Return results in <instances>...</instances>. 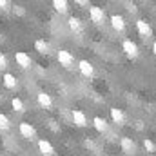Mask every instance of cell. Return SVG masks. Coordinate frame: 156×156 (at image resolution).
<instances>
[{
	"mask_svg": "<svg viewBox=\"0 0 156 156\" xmlns=\"http://www.w3.org/2000/svg\"><path fill=\"white\" fill-rule=\"evenodd\" d=\"M56 58H58L60 66H64L66 69L73 67V64H75V56H73L69 51H66V49H60V51L56 53Z\"/></svg>",
	"mask_w": 156,
	"mask_h": 156,
	"instance_id": "6da1fadb",
	"label": "cell"
},
{
	"mask_svg": "<svg viewBox=\"0 0 156 156\" xmlns=\"http://www.w3.org/2000/svg\"><path fill=\"white\" fill-rule=\"evenodd\" d=\"M18 131H20V134H22L26 140H35V136H37V131H35V127H33L29 122H20Z\"/></svg>",
	"mask_w": 156,
	"mask_h": 156,
	"instance_id": "7a4b0ae2",
	"label": "cell"
},
{
	"mask_svg": "<svg viewBox=\"0 0 156 156\" xmlns=\"http://www.w3.org/2000/svg\"><path fill=\"white\" fill-rule=\"evenodd\" d=\"M89 18H91V22H94V24H102V22L105 20V13H104L102 7L91 5V7H89Z\"/></svg>",
	"mask_w": 156,
	"mask_h": 156,
	"instance_id": "3957f363",
	"label": "cell"
},
{
	"mask_svg": "<svg viewBox=\"0 0 156 156\" xmlns=\"http://www.w3.org/2000/svg\"><path fill=\"white\" fill-rule=\"evenodd\" d=\"M122 49L125 51V55L129 56V58H136L138 55H140V51H138V45L133 42V40H123V44H122Z\"/></svg>",
	"mask_w": 156,
	"mask_h": 156,
	"instance_id": "277c9868",
	"label": "cell"
},
{
	"mask_svg": "<svg viewBox=\"0 0 156 156\" xmlns=\"http://www.w3.org/2000/svg\"><path fill=\"white\" fill-rule=\"evenodd\" d=\"M15 62H16L22 69L31 67V56H29L27 53H24V51H16V53H15Z\"/></svg>",
	"mask_w": 156,
	"mask_h": 156,
	"instance_id": "5b68a950",
	"label": "cell"
},
{
	"mask_svg": "<svg viewBox=\"0 0 156 156\" xmlns=\"http://www.w3.org/2000/svg\"><path fill=\"white\" fill-rule=\"evenodd\" d=\"M78 69H80V73H82L85 78L94 76V67H93V64L87 62V60H80V62H78Z\"/></svg>",
	"mask_w": 156,
	"mask_h": 156,
	"instance_id": "8992f818",
	"label": "cell"
},
{
	"mask_svg": "<svg viewBox=\"0 0 156 156\" xmlns=\"http://www.w3.org/2000/svg\"><path fill=\"white\" fill-rule=\"evenodd\" d=\"M120 147L125 154H134L136 153V145L133 142V138H122L120 140Z\"/></svg>",
	"mask_w": 156,
	"mask_h": 156,
	"instance_id": "52a82bcc",
	"label": "cell"
},
{
	"mask_svg": "<svg viewBox=\"0 0 156 156\" xmlns=\"http://www.w3.org/2000/svg\"><path fill=\"white\" fill-rule=\"evenodd\" d=\"M37 102H38L40 107H44V109H51L53 107V100H51V96L45 91H40L37 94Z\"/></svg>",
	"mask_w": 156,
	"mask_h": 156,
	"instance_id": "ba28073f",
	"label": "cell"
},
{
	"mask_svg": "<svg viewBox=\"0 0 156 156\" xmlns=\"http://www.w3.org/2000/svg\"><path fill=\"white\" fill-rule=\"evenodd\" d=\"M109 20H111V26H113V29H115V31L120 33V31H123V29H125V18H123L122 15H111V18H109Z\"/></svg>",
	"mask_w": 156,
	"mask_h": 156,
	"instance_id": "9c48e42d",
	"label": "cell"
},
{
	"mask_svg": "<svg viewBox=\"0 0 156 156\" xmlns=\"http://www.w3.org/2000/svg\"><path fill=\"white\" fill-rule=\"evenodd\" d=\"M136 29H138V33L142 35V37H151L153 35V29H151V26H149V22H145V20H136Z\"/></svg>",
	"mask_w": 156,
	"mask_h": 156,
	"instance_id": "30bf717a",
	"label": "cell"
},
{
	"mask_svg": "<svg viewBox=\"0 0 156 156\" xmlns=\"http://www.w3.org/2000/svg\"><path fill=\"white\" fill-rule=\"evenodd\" d=\"M38 151L42 153L44 156H53L55 154V149H53V145L47 142V140H38Z\"/></svg>",
	"mask_w": 156,
	"mask_h": 156,
	"instance_id": "8fae6325",
	"label": "cell"
},
{
	"mask_svg": "<svg viewBox=\"0 0 156 156\" xmlns=\"http://www.w3.org/2000/svg\"><path fill=\"white\" fill-rule=\"evenodd\" d=\"M71 116H73V122L76 123L78 127H85V125H87V118H85V115H83L80 109H73Z\"/></svg>",
	"mask_w": 156,
	"mask_h": 156,
	"instance_id": "7c38bea8",
	"label": "cell"
},
{
	"mask_svg": "<svg viewBox=\"0 0 156 156\" xmlns=\"http://www.w3.org/2000/svg\"><path fill=\"white\" fill-rule=\"evenodd\" d=\"M2 82H4V85L7 89H16V85H18V80L15 78V75H11V73H5L2 76Z\"/></svg>",
	"mask_w": 156,
	"mask_h": 156,
	"instance_id": "4fadbf2b",
	"label": "cell"
},
{
	"mask_svg": "<svg viewBox=\"0 0 156 156\" xmlns=\"http://www.w3.org/2000/svg\"><path fill=\"white\" fill-rule=\"evenodd\" d=\"M93 125H94V129H96L98 133H107V129H109L107 122H105L104 118H100V116H94V118H93Z\"/></svg>",
	"mask_w": 156,
	"mask_h": 156,
	"instance_id": "5bb4252c",
	"label": "cell"
},
{
	"mask_svg": "<svg viewBox=\"0 0 156 156\" xmlns=\"http://www.w3.org/2000/svg\"><path fill=\"white\" fill-rule=\"evenodd\" d=\"M67 26H69V29L75 31V33H80V31H82V20H80L78 16H69Z\"/></svg>",
	"mask_w": 156,
	"mask_h": 156,
	"instance_id": "9a60e30c",
	"label": "cell"
},
{
	"mask_svg": "<svg viewBox=\"0 0 156 156\" xmlns=\"http://www.w3.org/2000/svg\"><path fill=\"white\" fill-rule=\"evenodd\" d=\"M111 118H113L115 123H123V122H125V115H123V111H122V109H116V107L111 109Z\"/></svg>",
	"mask_w": 156,
	"mask_h": 156,
	"instance_id": "2e32d148",
	"label": "cell"
},
{
	"mask_svg": "<svg viewBox=\"0 0 156 156\" xmlns=\"http://www.w3.org/2000/svg\"><path fill=\"white\" fill-rule=\"evenodd\" d=\"M35 49L38 51L40 55H47V53H49V44H47L45 40L38 38L37 42H35Z\"/></svg>",
	"mask_w": 156,
	"mask_h": 156,
	"instance_id": "e0dca14e",
	"label": "cell"
},
{
	"mask_svg": "<svg viewBox=\"0 0 156 156\" xmlns=\"http://www.w3.org/2000/svg\"><path fill=\"white\" fill-rule=\"evenodd\" d=\"M67 5H69V4H67L66 0H53V7H55L58 13H67V9H69Z\"/></svg>",
	"mask_w": 156,
	"mask_h": 156,
	"instance_id": "ac0fdd59",
	"label": "cell"
},
{
	"mask_svg": "<svg viewBox=\"0 0 156 156\" xmlns=\"http://www.w3.org/2000/svg\"><path fill=\"white\" fill-rule=\"evenodd\" d=\"M11 105H13V111H16V113H24V111H26V107H24V102H22L18 96H15V98L11 100Z\"/></svg>",
	"mask_w": 156,
	"mask_h": 156,
	"instance_id": "d6986e66",
	"label": "cell"
},
{
	"mask_svg": "<svg viewBox=\"0 0 156 156\" xmlns=\"http://www.w3.org/2000/svg\"><path fill=\"white\" fill-rule=\"evenodd\" d=\"M11 129V122L4 113H0V131H9Z\"/></svg>",
	"mask_w": 156,
	"mask_h": 156,
	"instance_id": "ffe728a7",
	"label": "cell"
},
{
	"mask_svg": "<svg viewBox=\"0 0 156 156\" xmlns=\"http://www.w3.org/2000/svg\"><path fill=\"white\" fill-rule=\"evenodd\" d=\"M144 147H145V151H147V153H154V149H156L154 142H153L151 138H145V140H144Z\"/></svg>",
	"mask_w": 156,
	"mask_h": 156,
	"instance_id": "44dd1931",
	"label": "cell"
},
{
	"mask_svg": "<svg viewBox=\"0 0 156 156\" xmlns=\"http://www.w3.org/2000/svg\"><path fill=\"white\" fill-rule=\"evenodd\" d=\"M7 67V56L0 51V69H5Z\"/></svg>",
	"mask_w": 156,
	"mask_h": 156,
	"instance_id": "7402d4cb",
	"label": "cell"
},
{
	"mask_svg": "<svg viewBox=\"0 0 156 156\" xmlns=\"http://www.w3.org/2000/svg\"><path fill=\"white\" fill-rule=\"evenodd\" d=\"M83 145H85L87 149H94V142H93V140H89V138H85V140H83Z\"/></svg>",
	"mask_w": 156,
	"mask_h": 156,
	"instance_id": "603a6c76",
	"label": "cell"
},
{
	"mask_svg": "<svg viewBox=\"0 0 156 156\" xmlns=\"http://www.w3.org/2000/svg\"><path fill=\"white\" fill-rule=\"evenodd\" d=\"M7 5H9L7 0H0V9H7Z\"/></svg>",
	"mask_w": 156,
	"mask_h": 156,
	"instance_id": "cb8c5ba5",
	"label": "cell"
},
{
	"mask_svg": "<svg viewBox=\"0 0 156 156\" xmlns=\"http://www.w3.org/2000/svg\"><path fill=\"white\" fill-rule=\"evenodd\" d=\"M15 15H24V9H22L20 5H16V7H15Z\"/></svg>",
	"mask_w": 156,
	"mask_h": 156,
	"instance_id": "d4e9b609",
	"label": "cell"
},
{
	"mask_svg": "<svg viewBox=\"0 0 156 156\" xmlns=\"http://www.w3.org/2000/svg\"><path fill=\"white\" fill-rule=\"evenodd\" d=\"M127 9H129L131 13H136V5H134V4H129V7H127Z\"/></svg>",
	"mask_w": 156,
	"mask_h": 156,
	"instance_id": "484cf974",
	"label": "cell"
},
{
	"mask_svg": "<svg viewBox=\"0 0 156 156\" xmlns=\"http://www.w3.org/2000/svg\"><path fill=\"white\" fill-rule=\"evenodd\" d=\"M153 53H154V55H156V42H154V44H153Z\"/></svg>",
	"mask_w": 156,
	"mask_h": 156,
	"instance_id": "4316f807",
	"label": "cell"
},
{
	"mask_svg": "<svg viewBox=\"0 0 156 156\" xmlns=\"http://www.w3.org/2000/svg\"><path fill=\"white\" fill-rule=\"evenodd\" d=\"M2 40H4V37H2V33H0V42H2Z\"/></svg>",
	"mask_w": 156,
	"mask_h": 156,
	"instance_id": "83f0119b",
	"label": "cell"
}]
</instances>
